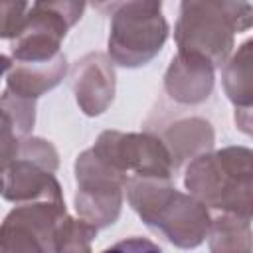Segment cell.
Masks as SVG:
<instances>
[{
    "label": "cell",
    "mask_w": 253,
    "mask_h": 253,
    "mask_svg": "<svg viewBox=\"0 0 253 253\" xmlns=\"http://www.w3.org/2000/svg\"><path fill=\"white\" fill-rule=\"evenodd\" d=\"M233 121L237 125V128L249 136H253V103L245 105V107H235V115Z\"/></svg>",
    "instance_id": "cell-21"
},
{
    "label": "cell",
    "mask_w": 253,
    "mask_h": 253,
    "mask_svg": "<svg viewBox=\"0 0 253 253\" xmlns=\"http://www.w3.org/2000/svg\"><path fill=\"white\" fill-rule=\"evenodd\" d=\"M162 140L172 154L174 168H178L184 160H194L196 156L210 152L213 146V128L210 121L190 117L170 125V128L164 130Z\"/></svg>",
    "instance_id": "cell-12"
},
{
    "label": "cell",
    "mask_w": 253,
    "mask_h": 253,
    "mask_svg": "<svg viewBox=\"0 0 253 253\" xmlns=\"http://www.w3.org/2000/svg\"><path fill=\"white\" fill-rule=\"evenodd\" d=\"M168 38L162 4L152 0L111 4L109 57L123 67H140L154 59Z\"/></svg>",
    "instance_id": "cell-3"
},
{
    "label": "cell",
    "mask_w": 253,
    "mask_h": 253,
    "mask_svg": "<svg viewBox=\"0 0 253 253\" xmlns=\"http://www.w3.org/2000/svg\"><path fill=\"white\" fill-rule=\"evenodd\" d=\"M208 243L210 253H253V227L245 217L219 213L211 217Z\"/></svg>",
    "instance_id": "cell-14"
},
{
    "label": "cell",
    "mask_w": 253,
    "mask_h": 253,
    "mask_svg": "<svg viewBox=\"0 0 253 253\" xmlns=\"http://www.w3.org/2000/svg\"><path fill=\"white\" fill-rule=\"evenodd\" d=\"M2 196L8 202H16V206L43 200L63 202L61 186L53 172L28 158H14L2 166Z\"/></svg>",
    "instance_id": "cell-10"
},
{
    "label": "cell",
    "mask_w": 253,
    "mask_h": 253,
    "mask_svg": "<svg viewBox=\"0 0 253 253\" xmlns=\"http://www.w3.org/2000/svg\"><path fill=\"white\" fill-rule=\"evenodd\" d=\"M235 28L225 0H188L180 4L174 40L178 51H192L221 67L231 57Z\"/></svg>",
    "instance_id": "cell-4"
},
{
    "label": "cell",
    "mask_w": 253,
    "mask_h": 253,
    "mask_svg": "<svg viewBox=\"0 0 253 253\" xmlns=\"http://www.w3.org/2000/svg\"><path fill=\"white\" fill-rule=\"evenodd\" d=\"M91 148L126 182L132 178L170 180L176 170L164 140L150 132L105 130Z\"/></svg>",
    "instance_id": "cell-5"
},
{
    "label": "cell",
    "mask_w": 253,
    "mask_h": 253,
    "mask_svg": "<svg viewBox=\"0 0 253 253\" xmlns=\"http://www.w3.org/2000/svg\"><path fill=\"white\" fill-rule=\"evenodd\" d=\"M97 235V227L85 219L65 217L57 237H55V253H91V243Z\"/></svg>",
    "instance_id": "cell-15"
},
{
    "label": "cell",
    "mask_w": 253,
    "mask_h": 253,
    "mask_svg": "<svg viewBox=\"0 0 253 253\" xmlns=\"http://www.w3.org/2000/svg\"><path fill=\"white\" fill-rule=\"evenodd\" d=\"M126 198L150 229L180 249H194L208 237L211 225L208 206L176 190L170 180L132 178L126 184Z\"/></svg>",
    "instance_id": "cell-1"
},
{
    "label": "cell",
    "mask_w": 253,
    "mask_h": 253,
    "mask_svg": "<svg viewBox=\"0 0 253 253\" xmlns=\"http://www.w3.org/2000/svg\"><path fill=\"white\" fill-rule=\"evenodd\" d=\"M213 71L215 65L208 57L192 51H178L166 69L164 89L178 103L198 105L211 95Z\"/></svg>",
    "instance_id": "cell-9"
},
{
    "label": "cell",
    "mask_w": 253,
    "mask_h": 253,
    "mask_svg": "<svg viewBox=\"0 0 253 253\" xmlns=\"http://www.w3.org/2000/svg\"><path fill=\"white\" fill-rule=\"evenodd\" d=\"M16 158H28L49 172H55L59 160H57V150L49 140L38 138V136H24L18 142V152Z\"/></svg>",
    "instance_id": "cell-17"
},
{
    "label": "cell",
    "mask_w": 253,
    "mask_h": 253,
    "mask_svg": "<svg viewBox=\"0 0 253 253\" xmlns=\"http://www.w3.org/2000/svg\"><path fill=\"white\" fill-rule=\"evenodd\" d=\"M231 24L235 32H245L253 28V2H241V0H225Z\"/></svg>",
    "instance_id": "cell-19"
},
{
    "label": "cell",
    "mask_w": 253,
    "mask_h": 253,
    "mask_svg": "<svg viewBox=\"0 0 253 253\" xmlns=\"http://www.w3.org/2000/svg\"><path fill=\"white\" fill-rule=\"evenodd\" d=\"M83 2H34L20 34L10 42V59L42 63L57 57L67 30L81 18Z\"/></svg>",
    "instance_id": "cell-6"
},
{
    "label": "cell",
    "mask_w": 253,
    "mask_h": 253,
    "mask_svg": "<svg viewBox=\"0 0 253 253\" xmlns=\"http://www.w3.org/2000/svg\"><path fill=\"white\" fill-rule=\"evenodd\" d=\"M184 184L194 198L221 213L253 217V150L225 146L190 160Z\"/></svg>",
    "instance_id": "cell-2"
},
{
    "label": "cell",
    "mask_w": 253,
    "mask_h": 253,
    "mask_svg": "<svg viewBox=\"0 0 253 253\" xmlns=\"http://www.w3.org/2000/svg\"><path fill=\"white\" fill-rule=\"evenodd\" d=\"M0 109H2V117L10 121L16 136L18 138L28 136L36 121V101L14 95L8 89H4L2 99H0Z\"/></svg>",
    "instance_id": "cell-16"
},
{
    "label": "cell",
    "mask_w": 253,
    "mask_h": 253,
    "mask_svg": "<svg viewBox=\"0 0 253 253\" xmlns=\"http://www.w3.org/2000/svg\"><path fill=\"white\" fill-rule=\"evenodd\" d=\"M30 12V4L26 2H2L0 4V36L4 40H14Z\"/></svg>",
    "instance_id": "cell-18"
},
{
    "label": "cell",
    "mask_w": 253,
    "mask_h": 253,
    "mask_svg": "<svg viewBox=\"0 0 253 253\" xmlns=\"http://www.w3.org/2000/svg\"><path fill=\"white\" fill-rule=\"evenodd\" d=\"M101 253H162V249L146 237H128L107 247Z\"/></svg>",
    "instance_id": "cell-20"
},
{
    "label": "cell",
    "mask_w": 253,
    "mask_h": 253,
    "mask_svg": "<svg viewBox=\"0 0 253 253\" xmlns=\"http://www.w3.org/2000/svg\"><path fill=\"white\" fill-rule=\"evenodd\" d=\"M71 87L81 111L97 117L115 99V69L109 55L93 51L81 57L71 73Z\"/></svg>",
    "instance_id": "cell-8"
},
{
    "label": "cell",
    "mask_w": 253,
    "mask_h": 253,
    "mask_svg": "<svg viewBox=\"0 0 253 253\" xmlns=\"http://www.w3.org/2000/svg\"><path fill=\"white\" fill-rule=\"evenodd\" d=\"M75 182V210L79 217L97 229L113 225L121 215L123 192L128 182L101 160L93 148H87L77 156Z\"/></svg>",
    "instance_id": "cell-7"
},
{
    "label": "cell",
    "mask_w": 253,
    "mask_h": 253,
    "mask_svg": "<svg viewBox=\"0 0 253 253\" xmlns=\"http://www.w3.org/2000/svg\"><path fill=\"white\" fill-rule=\"evenodd\" d=\"M2 67H4V79L6 89L14 95L26 97V99H38L49 89H53L67 71L65 55L59 53L57 57L42 63H20L12 61L8 53L2 55Z\"/></svg>",
    "instance_id": "cell-11"
},
{
    "label": "cell",
    "mask_w": 253,
    "mask_h": 253,
    "mask_svg": "<svg viewBox=\"0 0 253 253\" xmlns=\"http://www.w3.org/2000/svg\"><path fill=\"white\" fill-rule=\"evenodd\" d=\"M221 85L235 107L253 103V38L243 42L221 71Z\"/></svg>",
    "instance_id": "cell-13"
}]
</instances>
